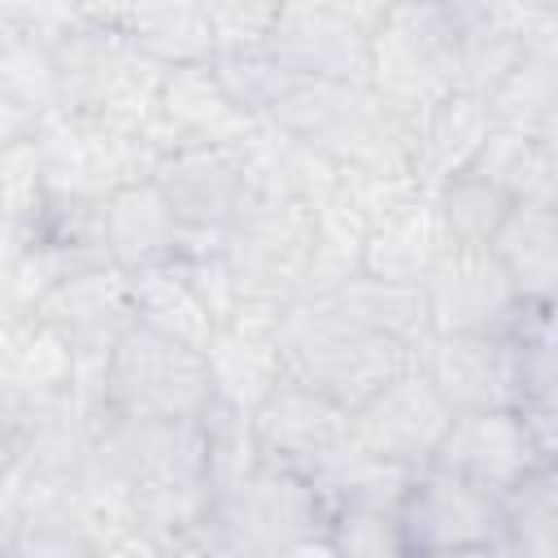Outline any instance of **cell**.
I'll return each instance as SVG.
<instances>
[{
	"label": "cell",
	"instance_id": "9",
	"mask_svg": "<svg viewBox=\"0 0 558 558\" xmlns=\"http://www.w3.org/2000/svg\"><path fill=\"white\" fill-rule=\"evenodd\" d=\"M405 554H510L501 493L462 480L436 462L418 466L401 501Z\"/></svg>",
	"mask_w": 558,
	"mask_h": 558
},
{
	"label": "cell",
	"instance_id": "18",
	"mask_svg": "<svg viewBox=\"0 0 558 558\" xmlns=\"http://www.w3.org/2000/svg\"><path fill=\"white\" fill-rule=\"evenodd\" d=\"M493 131H497V118H493L488 100L475 92H449L445 100L423 109L414 118V174H418V183L427 192H436L440 183L462 174L480 157V148L488 144Z\"/></svg>",
	"mask_w": 558,
	"mask_h": 558
},
{
	"label": "cell",
	"instance_id": "8",
	"mask_svg": "<svg viewBox=\"0 0 558 558\" xmlns=\"http://www.w3.org/2000/svg\"><path fill=\"white\" fill-rule=\"evenodd\" d=\"M179 222V257H209L227 248L231 222L248 196V148L192 144L170 148L153 166Z\"/></svg>",
	"mask_w": 558,
	"mask_h": 558
},
{
	"label": "cell",
	"instance_id": "13",
	"mask_svg": "<svg viewBox=\"0 0 558 558\" xmlns=\"http://www.w3.org/2000/svg\"><path fill=\"white\" fill-rule=\"evenodd\" d=\"M453 414L462 410H514L519 392V344L514 336L488 331H432L414 357Z\"/></svg>",
	"mask_w": 558,
	"mask_h": 558
},
{
	"label": "cell",
	"instance_id": "23",
	"mask_svg": "<svg viewBox=\"0 0 558 558\" xmlns=\"http://www.w3.org/2000/svg\"><path fill=\"white\" fill-rule=\"evenodd\" d=\"M527 301L554 305L558 296V209L514 201L497 240L488 244Z\"/></svg>",
	"mask_w": 558,
	"mask_h": 558
},
{
	"label": "cell",
	"instance_id": "17",
	"mask_svg": "<svg viewBox=\"0 0 558 558\" xmlns=\"http://www.w3.org/2000/svg\"><path fill=\"white\" fill-rule=\"evenodd\" d=\"M100 231L109 262L126 275L179 257V222L153 174L131 179L100 201Z\"/></svg>",
	"mask_w": 558,
	"mask_h": 558
},
{
	"label": "cell",
	"instance_id": "7",
	"mask_svg": "<svg viewBox=\"0 0 558 558\" xmlns=\"http://www.w3.org/2000/svg\"><path fill=\"white\" fill-rule=\"evenodd\" d=\"M432 331H488L527 336L554 323V310L527 301L493 248L449 244L445 257L423 279Z\"/></svg>",
	"mask_w": 558,
	"mask_h": 558
},
{
	"label": "cell",
	"instance_id": "14",
	"mask_svg": "<svg viewBox=\"0 0 558 558\" xmlns=\"http://www.w3.org/2000/svg\"><path fill=\"white\" fill-rule=\"evenodd\" d=\"M52 323L78 353V362H105L113 340L135 323L131 275L113 262H92L57 279L31 310Z\"/></svg>",
	"mask_w": 558,
	"mask_h": 558
},
{
	"label": "cell",
	"instance_id": "27",
	"mask_svg": "<svg viewBox=\"0 0 558 558\" xmlns=\"http://www.w3.org/2000/svg\"><path fill=\"white\" fill-rule=\"evenodd\" d=\"M501 501L510 554H558V458H541Z\"/></svg>",
	"mask_w": 558,
	"mask_h": 558
},
{
	"label": "cell",
	"instance_id": "30",
	"mask_svg": "<svg viewBox=\"0 0 558 558\" xmlns=\"http://www.w3.org/2000/svg\"><path fill=\"white\" fill-rule=\"evenodd\" d=\"M514 4L536 13V17H558V0H514Z\"/></svg>",
	"mask_w": 558,
	"mask_h": 558
},
{
	"label": "cell",
	"instance_id": "3",
	"mask_svg": "<svg viewBox=\"0 0 558 558\" xmlns=\"http://www.w3.org/2000/svg\"><path fill=\"white\" fill-rule=\"evenodd\" d=\"M283 375L357 410L379 384L414 362L410 349L353 318L336 296H301L279 318Z\"/></svg>",
	"mask_w": 558,
	"mask_h": 558
},
{
	"label": "cell",
	"instance_id": "12",
	"mask_svg": "<svg viewBox=\"0 0 558 558\" xmlns=\"http://www.w3.org/2000/svg\"><path fill=\"white\" fill-rule=\"evenodd\" d=\"M262 126H266V118L248 113L227 92V83L218 78L214 61H187V65H170L166 70L148 140L157 144V153L192 148V144L248 148Z\"/></svg>",
	"mask_w": 558,
	"mask_h": 558
},
{
	"label": "cell",
	"instance_id": "28",
	"mask_svg": "<svg viewBox=\"0 0 558 558\" xmlns=\"http://www.w3.org/2000/svg\"><path fill=\"white\" fill-rule=\"evenodd\" d=\"M327 536H331V554L405 558L401 514H392V510H331Z\"/></svg>",
	"mask_w": 558,
	"mask_h": 558
},
{
	"label": "cell",
	"instance_id": "26",
	"mask_svg": "<svg viewBox=\"0 0 558 558\" xmlns=\"http://www.w3.org/2000/svg\"><path fill=\"white\" fill-rule=\"evenodd\" d=\"M432 196H436V209H440V222H445L449 240L471 244V248H488L497 240L506 214L514 209V196L506 187H497L493 179H484L480 170L453 174Z\"/></svg>",
	"mask_w": 558,
	"mask_h": 558
},
{
	"label": "cell",
	"instance_id": "1",
	"mask_svg": "<svg viewBox=\"0 0 558 558\" xmlns=\"http://www.w3.org/2000/svg\"><path fill=\"white\" fill-rule=\"evenodd\" d=\"M475 0H392L371 22V87L418 118L462 92Z\"/></svg>",
	"mask_w": 558,
	"mask_h": 558
},
{
	"label": "cell",
	"instance_id": "31",
	"mask_svg": "<svg viewBox=\"0 0 558 558\" xmlns=\"http://www.w3.org/2000/svg\"><path fill=\"white\" fill-rule=\"evenodd\" d=\"M549 310H554V318H558V296H554V305H549Z\"/></svg>",
	"mask_w": 558,
	"mask_h": 558
},
{
	"label": "cell",
	"instance_id": "5",
	"mask_svg": "<svg viewBox=\"0 0 558 558\" xmlns=\"http://www.w3.org/2000/svg\"><path fill=\"white\" fill-rule=\"evenodd\" d=\"M214 401H218V384L209 353L135 318L100 362V379L87 397V410L205 418Z\"/></svg>",
	"mask_w": 558,
	"mask_h": 558
},
{
	"label": "cell",
	"instance_id": "10",
	"mask_svg": "<svg viewBox=\"0 0 558 558\" xmlns=\"http://www.w3.org/2000/svg\"><path fill=\"white\" fill-rule=\"evenodd\" d=\"M253 445L257 458L318 480L353 449V410L283 375L253 410Z\"/></svg>",
	"mask_w": 558,
	"mask_h": 558
},
{
	"label": "cell",
	"instance_id": "6",
	"mask_svg": "<svg viewBox=\"0 0 558 558\" xmlns=\"http://www.w3.org/2000/svg\"><path fill=\"white\" fill-rule=\"evenodd\" d=\"M318 248V205L292 192L253 187L227 235V266L235 275L240 301L279 305L305 296V279Z\"/></svg>",
	"mask_w": 558,
	"mask_h": 558
},
{
	"label": "cell",
	"instance_id": "16",
	"mask_svg": "<svg viewBox=\"0 0 558 558\" xmlns=\"http://www.w3.org/2000/svg\"><path fill=\"white\" fill-rule=\"evenodd\" d=\"M432 462L506 497V488H514L541 462V453H536L523 418L506 405V410H462V414H453V423H449Z\"/></svg>",
	"mask_w": 558,
	"mask_h": 558
},
{
	"label": "cell",
	"instance_id": "24",
	"mask_svg": "<svg viewBox=\"0 0 558 558\" xmlns=\"http://www.w3.org/2000/svg\"><path fill=\"white\" fill-rule=\"evenodd\" d=\"M327 296H336L353 318L384 331L388 340H397L414 357H418L423 340L432 336V310H427L423 283H401V279H379V275L357 270L353 279H344Z\"/></svg>",
	"mask_w": 558,
	"mask_h": 558
},
{
	"label": "cell",
	"instance_id": "2",
	"mask_svg": "<svg viewBox=\"0 0 558 558\" xmlns=\"http://www.w3.org/2000/svg\"><path fill=\"white\" fill-rule=\"evenodd\" d=\"M331 554L327 506L310 475L257 458L214 488L201 554Z\"/></svg>",
	"mask_w": 558,
	"mask_h": 558
},
{
	"label": "cell",
	"instance_id": "34",
	"mask_svg": "<svg viewBox=\"0 0 558 558\" xmlns=\"http://www.w3.org/2000/svg\"><path fill=\"white\" fill-rule=\"evenodd\" d=\"M554 22H558V17H554Z\"/></svg>",
	"mask_w": 558,
	"mask_h": 558
},
{
	"label": "cell",
	"instance_id": "19",
	"mask_svg": "<svg viewBox=\"0 0 558 558\" xmlns=\"http://www.w3.org/2000/svg\"><path fill=\"white\" fill-rule=\"evenodd\" d=\"M449 231L440 222L436 196L423 192L414 201H405L401 209L384 214L379 222L366 227L362 240V270L379 275V279H401V283H423L432 275V266L445 257L449 248Z\"/></svg>",
	"mask_w": 558,
	"mask_h": 558
},
{
	"label": "cell",
	"instance_id": "20",
	"mask_svg": "<svg viewBox=\"0 0 558 558\" xmlns=\"http://www.w3.org/2000/svg\"><path fill=\"white\" fill-rule=\"evenodd\" d=\"M78 353L74 344L44 323L39 314H4V353H0V379L4 392L17 397H65L78 392Z\"/></svg>",
	"mask_w": 558,
	"mask_h": 558
},
{
	"label": "cell",
	"instance_id": "33",
	"mask_svg": "<svg viewBox=\"0 0 558 558\" xmlns=\"http://www.w3.org/2000/svg\"><path fill=\"white\" fill-rule=\"evenodd\" d=\"M388 4H392V0H388Z\"/></svg>",
	"mask_w": 558,
	"mask_h": 558
},
{
	"label": "cell",
	"instance_id": "11",
	"mask_svg": "<svg viewBox=\"0 0 558 558\" xmlns=\"http://www.w3.org/2000/svg\"><path fill=\"white\" fill-rule=\"evenodd\" d=\"M449 423V401L440 397L432 375L418 362H410L353 410V445L384 462L418 471L436 458Z\"/></svg>",
	"mask_w": 558,
	"mask_h": 558
},
{
	"label": "cell",
	"instance_id": "4",
	"mask_svg": "<svg viewBox=\"0 0 558 558\" xmlns=\"http://www.w3.org/2000/svg\"><path fill=\"white\" fill-rule=\"evenodd\" d=\"M48 48H52V70H57V100L65 113L100 118L109 126L148 135L170 65L148 57L131 39V31L78 22Z\"/></svg>",
	"mask_w": 558,
	"mask_h": 558
},
{
	"label": "cell",
	"instance_id": "25",
	"mask_svg": "<svg viewBox=\"0 0 558 558\" xmlns=\"http://www.w3.org/2000/svg\"><path fill=\"white\" fill-rule=\"evenodd\" d=\"M466 170H480L484 179L506 187L514 201H532V205H554L558 209V153L532 131L497 126Z\"/></svg>",
	"mask_w": 558,
	"mask_h": 558
},
{
	"label": "cell",
	"instance_id": "29",
	"mask_svg": "<svg viewBox=\"0 0 558 558\" xmlns=\"http://www.w3.org/2000/svg\"><path fill=\"white\" fill-rule=\"evenodd\" d=\"M536 135H541V140H545V144H549V148L558 153V105H554V109L545 113V122L536 126Z\"/></svg>",
	"mask_w": 558,
	"mask_h": 558
},
{
	"label": "cell",
	"instance_id": "32",
	"mask_svg": "<svg viewBox=\"0 0 558 558\" xmlns=\"http://www.w3.org/2000/svg\"><path fill=\"white\" fill-rule=\"evenodd\" d=\"M554 340H558V318H554Z\"/></svg>",
	"mask_w": 558,
	"mask_h": 558
},
{
	"label": "cell",
	"instance_id": "15",
	"mask_svg": "<svg viewBox=\"0 0 558 558\" xmlns=\"http://www.w3.org/2000/svg\"><path fill=\"white\" fill-rule=\"evenodd\" d=\"M266 48L292 74L371 83V26L323 0H288Z\"/></svg>",
	"mask_w": 558,
	"mask_h": 558
},
{
	"label": "cell",
	"instance_id": "22",
	"mask_svg": "<svg viewBox=\"0 0 558 558\" xmlns=\"http://www.w3.org/2000/svg\"><path fill=\"white\" fill-rule=\"evenodd\" d=\"M131 296H135V318L192 344V349H205L214 344L218 336V318L214 310L205 305L201 288L192 283V270L183 257H170L161 266H148V270H135L131 275Z\"/></svg>",
	"mask_w": 558,
	"mask_h": 558
},
{
	"label": "cell",
	"instance_id": "21",
	"mask_svg": "<svg viewBox=\"0 0 558 558\" xmlns=\"http://www.w3.org/2000/svg\"><path fill=\"white\" fill-rule=\"evenodd\" d=\"M558 105V22L541 17L532 22V31L523 35L510 70L501 74V83L488 96V109L497 118V126L510 131H532L545 122V113Z\"/></svg>",
	"mask_w": 558,
	"mask_h": 558
}]
</instances>
